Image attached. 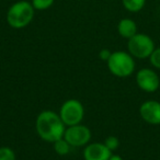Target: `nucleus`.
Returning a JSON list of instances; mask_svg holds the SVG:
<instances>
[{
	"instance_id": "1",
	"label": "nucleus",
	"mask_w": 160,
	"mask_h": 160,
	"mask_svg": "<svg viewBox=\"0 0 160 160\" xmlns=\"http://www.w3.org/2000/svg\"><path fill=\"white\" fill-rule=\"evenodd\" d=\"M35 128L41 139L53 144L64 137L66 125L60 118L59 114L51 110H45L36 118Z\"/></svg>"
},
{
	"instance_id": "2",
	"label": "nucleus",
	"mask_w": 160,
	"mask_h": 160,
	"mask_svg": "<svg viewBox=\"0 0 160 160\" xmlns=\"http://www.w3.org/2000/svg\"><path fill=\"white\" fill-rule=\"evenodd\" d=\"M35 9L32 6L31 1L19 0L12 3L7 11V23L9 27L16 30L27 28L33 21Z\"/></svg>"
},
{
	"instance_id": "3",
	"label": "nucleus",
	"mask_w": 160,
	"mask_h": 160,
	"mask_svg": "<svg viewBox=\"0 0 160 160\" xmlns=\"http://www.w3.org/2000/svg\"><path fill=\"white\" fill-rule=\"evenodd\" d=\"M110 72L118 78H127L135 71V59L128 53L124 51L113 52L111 57L107 62Z\"/></svg>"
},
{
	"instance_id": "4",
	"label": "nucleus",
	"mask_w": 160,
	"mask_h": 160,
	"mask_svg": "<svg viewBox=\"0 0 160 160\" xmlns=\"http://www.w3.org/2000/svg\"><path fill=\"white\" fill-rule=\"evenodd\" d=\"M156 48L153 40L145 33H137L131 38L127 42L128 53L134 58L138 59H147L150 57L153 49Z\"/></svg>"
},
{
	"instance_id": "5",
	"label": "nucleus",
	"mask_w": 160,
	"mask_h": 160,
	"mask_svg": "<svg viewBox=\"0 0 160 160\" xmlns=\"http://www.w3.org/2000/svg\"><path fill=\"white\" fill-rule=\"evenodd\" d=\"M58 114L66 126H72L80 124L83 120L85 108L77 99H69L62 104Z\"/></svg>"
},
{
	"instance_id": "6",
	"label": "nucleus",
	"mask_w": 160,
	"mask_h": 160,
	"mask_svg": "<svg viewBox=\"0 0 160 160\" xmlns=\"http://www.w3.org/2000/svg\"><path fill=\"white\" fill-rule=\"evenodd\" d=\"M64 138L69 142L71 147L87 146V144H89L91 139V131L81 123L72 126H67Z\"/></svg>"
},
{
	"instance_id": "7",
	"label": "nucleus",
	"mask_w": 160,
	"mask_h": 160,
	"mask_svg": "<svg viewBox=\"0 0 160 160\" xmlns=\"http://www.w3.org/2000/svg\"><path fill=\"white\" fill-rule=\"evenodd\" d=\"M136 83L142 91L153 93L160 87V78L155 70L150 68H142L136 73Z\"/></svg>"
},
{
	"instance_id": "8",
	"label": "nucleus",
	"mask_w": 160,
	"mask_h": 160,
	"mask_svg": "<svg viewBox=\"0 0 160 160\" xmlns=\"http://www.w3.org/2000/svg\"><path fill=\"white\" fill-rule=\"evenodd\" d=\"M139 115L146 123L150 125H160V102L148 100L139 107Z\"/></svg>"
},
{
	"instance_id": "9",
	"label": "nucleus",
	"mask_w": 160,
	"mask_h": 160,
	"mask_svg": "<svg viewBox=\"0 0 160 160\" xmlns=\"http://www.w3.org/2000/svg\"><path fill=\"white\" fill-rule=\"evenodd\" d=\"M112 151L104 145V142H92L88 144L83 149L85 160H109Z\"/></svg>"
},
{
	"instance_id": "10",
	"label": "nucleus",
	"mask_w": 160,
	"mask_h": 160,
	"mask_svg": "<svg viewBox=\"0 0 160 160\" xmlns=\"http://www.w3.org/2000/svg\"><path fill=\"white\" fill-rule=\"evenodd\" d=\"M118 33L123 38H127L129 40L133 38L135 34H137V24L133 19L124 18L121 19L118 23Z\"/></svg>"
},
{
	"instance_id": "11",
	"label": "nucleus",
	"mask_w": 160,
	"mask_h": 160,
	"mask_svg": "<svg viewBox=\"0 0 160 160\" xmlns=\"http://www.w3.org/2000/svg\"><path fill=\"white\" fill-rule=\"evenodd\" d=\"M122 5L126 11L137 13L145 8L146 0H122Z\"/></svg>"
},
{
	"instance_id": "12",
	"label": "nucleus",
	"mask_w": 160,
	"mask_h": 160,
	"mask_svg": "<svg viewBox=\"0 0 160 160\" xmlns=\"http://www.w3.org/2000/svg\"><path fill=\"white\" fill-rule=\"evenodd\" d=\"M53 146H54V150L57 155L59 156H66L69 153L71 149V146L69 145V142L65 139L64 137L60 138V139L56 140V142H53Z\"/></svg>"
},
{
	"instance_id": "13",
	"label": "nucleus",
	"mask_w": 160,
	"mask_h": 160,
	"mask_svg": "<svg viewBox=\"0 0 160 160\" xmlns=\"http://www.w3.org/2000/svg\"><path fill=\"white\" fill-rule=\"evenodd\" d=\"M54 2L55 0H31L33 8L38 11H44V10L49 9L54 5Z\"/></svg>"
},
{
	"instance_id": "14",
	"label": "nucleus",
	"mask_w": 160,
	"mask_h": 160,
	"mask_svg": "<svg viewBox=\"0 0 160 160\" xmlns=\"http://www.w3.org/2000/svg\"><path fill=\"white\" fill-rule=\"evenodd\" d=\"M0 160H17L16 152L10 147H0Z\"/></svg>"
},
{
	"instance_id": "15",
	"label": "nucleus",
	"mask_w": 160,
	"mask_h": 160,
	"mask_svg": "<svg viewBox=\"0 0 160 160\" xmlns=\"http://www.w3.org/2000/svg\"><path fill=\"white\" fill-rule=\"evenodd\" d=\"M104 145L113 152L114 150H116L120 147V140H118V138L116 136H108L104 139Z\"/></svg>"
},
{
	"instance_id": "16",
	"label": "nucleus",
	"mask_w": 160,
	"mask_h": 160,
	"mask_svg": "<svg viewBox=\"0 0 160 160\" xmlns=\"http://www.w3.org/2000/svg\"><path fill=\"white\" fill-rule=\"evenodd\" d=\"M149 62L152 65V67L157 69H160V47H156L153 49L152 54L149 57Z\"/></svg>"
},
{
	"instance_id": "17",
	"label": "nucleus",
	"mask_w": 160,
	"mask_h": 160,
	"mask_svg": "<svg viewBox=\"0 0 160 160\" xmlns=\"http://www.w3.org/2000/svg\"><path fill=\"white\" fill-rule=\"evenodd\" d=\"M111 55H112V52L110 51V49L103 48V49H101L100 53H99V58H100L101 60L108 62V60H109V58L111 57Z\"/></svg>"
},
{
	"instance_id": "18",
	"label": "nucleus",
	"mask_w": 160,
	"mask_h": 160,
	"mask_svg": "<svg viewBox=\"0 0 160 160\" xmlns=\"http://www.w3.org/2000/svg\"><path fill=\"white\" fill-rule=\"evenodd\" d=\"M109 160H123V158L118 155H113V153H112V156L110 157Z\"/></svg>"
}]
</instances>
